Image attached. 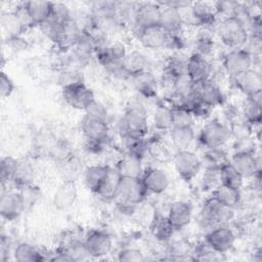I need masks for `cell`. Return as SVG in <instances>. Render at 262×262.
Returning <instances> with one entry per match:
<instances>
[{
    "instance_id": "7c38bea8",
    "label": "cell",
    "mask_w": 262,
    "mask_h": 262,
    "mask_svg": "<svg viewBox=\"0 0 262 262\" xmlns=\"http://www.w3.org/2000/svg\"><path fill=\"white\" fill-rule=\"evenodd\" d=\"M24 198L19 191L3 190L0 198V214L7 221L17 219L26 210Z\"/></svg>"
},
{
    "instance_id": "60d3db41",
    "label": "cell",
    "mask_w": 262,
    "mask_h": 262,
    "mask_svg": "<svg viewBox=\"0 0 262 262\" xmlns=\"http://www.w3.org/2000/svg\"><path fill=\"white\" fill-rule=\"evenodd\" d=\"M201 184L203 190L206 191H213L217 186H219L221 184L220 168L208 166L203 173Z\"/></svg>"
},
{
    "instance_id": "7a4b0ae2",
    "label": "cell",
    "mask_w": 262,
    "mask_h": 262,
    "mask_svg": "<svg viewBox=\"0 0 262 262\" xmlns=\"http://www.w3.org/2000/svg\"><path fill=\"white\" fill-rule=\"evenodd\" d=\"M147 123L144 107L140 103H131L119 122V130L122 137L128 135L144 137L148 129Z\"/></svg>"
},
{
    "instance_id": "681fc988",
    "label": "cell",
    "mask_w": 262,
    "mask_h": 262,
    "mask_svg": "<svg viewBox=\"0 0 262 262\" xmlns=\"http://www.w3.org/2000/svg\"><path fill=\"white\" fill-rule=\"evenodd\" d=\"M119 261H143L144 256L142 252L135 248H125L118 253Z\"/></svg>"
},
{
    "instance_id": "816d5d0a",
    "label": "cell",
    "mask_w": 262,
    "mask_h": 262,
    "mask_svg": "<svg viewBox=\"0 0 262 262\" xmlns=\"http://www.w3.org/2000/svg\"><path fill=\"white\" fill-rule=\"evenodd\" d=\"M14 83L4 72L0 75V95L2 98L10 96L14 91Z\"/></svg>"
},
{
    "instance_id": "9a60e30c",
    "label": "cell",
    "mask_w": 262,
    "mask_h": 262,
    "mask_svg": "<svg viewBox=\"0 0 262 262\" xmlns=\"http://www.w3.org/2000/svg\"><path fill=\"white\" fill-rule=\"evenodd\" d=\"M81 131L87 141L105 142L108 137L110 127L107 120L84 115L81 121Z\"/></svg>"
},
{
    "instance_id": "cb8c5ba5",
    "label": "cell",
    "mask_w": 262,
    "mask_h": 262,
    "mask_svg": "<svg viewBox=\"0 0 262 262\" xmlns=\"http://www.w3.org/2000/svg\"><path fill=\"white\" fill-rule=\"evenodd\" d=\"M161 6V5H160ZM159 25L169 34H179L184 25L179 9L171 6H161Z\"/></svg>"
},
{
    "instance_id": "2e32d148",
    "label": "cell",
    "mask_w": 262,
    "mask_h": 262,
    "mask_svg": "<svg viewBox=\"0 0 262 262\" xmlns=\"http://www.w3.org/2000/svg\"><path fill=\"white\" fill-rule=\"evenodd\" d=\"M140 179L147 193L161 194L167 190L170 184V179L167 173L156 167H149L143 170Z\"/></svg>"
},
{
    "instance_id": "f5cc1de1",
    "label": "cell",
    "mask_w": 262,
    "mask_h": 262,
    "mask_svg": "<svg viewBox=\"0 0 262 262\" xmlns=\"http://www.w3.org/2000/svg\"><path fill=\"white\" fill-rule=\"evenodd\" d=\"M8 44L13 50H25L28 47V43L19 35L8 38Z\"/></svg>"
},
{
    "instance_id": "836d02e7",
    "label": "cell",
    "mask_w": 262,
    "mask_h": 262,
    "mask_svg": "<svg viewBox=\"0 0 262 262\" xmlns=\"http://www.w3.org/2000/svg\"><path fill=\"white\" fill-rule=\"evenodd\" d=\"M13 258L18 262H40L47 260L45 254L29 243H19L13 251Z\"/></svg>"
},
{
    "instance_id": "1f68e13d",
    "label": "cell",
    "mask_w": 262,
    "mask_h": 262,
    "mask_svg": "<svg viewBox=\"0 0 262 262\" xmlns=\"http://www.w3.org/2000/svg\"><path fill=\"white\" fill-rule=\"evenodd\" d=\"M121 180H122V176L119 173V171L116 169V167L108 166L105 178L96 194L104 200H113L120 185Z\"/></svg>"
},
{
    "instance_id": "5b68a950",
    "label": "cell",
    "mask_w": 262,
    "mask_h": 262,
    "mask_svg": "<svg viewBox=\"0 0 262 262\" xmlns=\"http://www.w3.org/2000/svg\"><path fill=\"white\" fill-rule=\"evenodd\" d=\"M231 137L230 128L219 120L207 122L199 133V141L206 148L223 147Z\"/></svg>"
},
{
    "instance_id": "e0dca14e",
    "label": "cell",
    "mask_w": 262,
    "mask_h": 262,
    "mask_svg": "<svg viewBox=\"0 0 262 262\" xmlns=\"http://www.w3.org/2000/svg\"><path fill=\"white\" fill-rule=\"evenodd\" d=\"M140 43L149 49H160L168 47L170 34L167 33L160 25L150 26L140 30L137 33Z\"/></svg>"
},
{
    "instance_id": "d4e9b609",
    "label": "cell",
    "mask_w": 262,
    "mask_h": 262,
    "mask_svg": "<svg viewBox=\"0 0 262 262\" xmlns=\"http://www.w3.org/2000/svg\"><path fill=\"white\" fill-rule=\"evenodd\" d=\"M189 11L193 25L210 26L213 25L216 20L217 12L214 3L193 2L190 4Z\"/></svg>"
},
{
    "instance_id": "7dc6e473",
    "label": "cell",
    "mask_w": 262,
    "mask_h": 262,
    "mask_svg": "<svg viewBox=\"0 0 262 262\" xmlns=\"http://www.w3.org/2000/svg\"><path fill=\"white\" fill-rule=\"evenodd\" d=\"M59 83L61 84V87L74 83H79V82H84L83 81V75L78 72L77 70H64L63 72L60 73L59 75Z\"/></svg>"
},
{
    "instance_id": "d6a6232c",
    "label": "cell",
    "mask_w": 262,
    "mask_h": 262,
    "mask_svg": "<svg viewBox=\"0 0 262 262\" xmlns=\"http://www.w3.org/2000/svg\"><path fill=\"white\" fill-rule=\"evenodd\" d=\"M212 195L222 205L233 209H235L241 201V190L238 188L222 183L212 191Z\"/></svg>"
},
{
    "instance_id": "f546056e",
    "label": "cell",
    "mask_w": 262,
    "mask_h": 262,
    "mask_svg": "<svg viewBox=\"0 0 262 262\" xmlns=\"http://www.w3.org/2000/svg\"><path fill=\"white\" fill-rule=\"evenodd\" d=\"M261 106L262 98L261 91L247 96L243 106V114L246 121L252 125H259L261 123Z\"/></svg>"
},
{
    "instance_id": "f907efd6",
    "label": "cell",
    "mask_w": 262,
    "mask_h": 262,
    "mask_svg": "<svg viewBox=\"0 0 262 262\" xmlns=\"http://www.w3.org/2000/svg\"><path fill=\"white\" fill-rule=\"evenodd\" d=\"M19 192L21 193L26 207L33 205L37 199L40 196V191L37 187H35L33 184H28L23 187H20Z\"/></svg>"
},
{
    "instance_id": "603a6c76",
    "label": "cell",
    "mask_w": 262,
    "mask_h": 262,
    "mask_svg": "<svg viewBox=\"0 0 262 262\" xmlns=\"http://www.w3.org/2000/svg\"><path fill=\"white\" fill-rule=\"evenodd\" d=\"M81 31L82 30L79 27L77 20L72 16V18H70L61 26L59 34L54 43H56V45L62 50L73 48L80 38Z\"/></svg>"
},
{
    "instance_id": "ac0fdd59",
    "label": "cell",
    "mask_w": 262,
    "mask_h": 262,
    "mask_svg": "<svg viewBox=\"0 0 262 262\" xmlns=\"http://www.w3.org/2000/svg\"><path fill=\"white\" fill-rule=\"evenodd\" d=\"M231 78L233 80V84L235 85V87L246 96H250L254 93L262 91L261 74L254 69H250L242 73H238Z\"/></svg>"
},
{
    "instance_id": "7402d4cb",
    "label": "cell",
    "mask_w": 262,
    "mask_h": 262,
    "mask_svg": "<svg viewBox=\"0 0 262 262\" xmlns=\"http://www.w3.org/2000/svg\"><path fill=\"white\" fill-rule=\"evenodd\" d=\"M77 196L78 189L75 180H63L54 193L53 204L58 210H67L75 204Z\"/></svg>"
},
{
    "instance_id": "ee69618b",
    "label": "cell",
    "mask_w": 262,
    "mask_h": 262,
    "mask_svg": "<svg viewBox=\"0 0 262 262\" xmlns=\"http://www.w3.org/2000/svg\"><path fill=\"white\" fill-rule=\"evenodd\" d=\"M206 160L209 163V166L213 167H221L225 163L229 162L226 157V152L222 149V147L218 148H206Z\"/></svg>"
},
{
    "instance_id": "4fadbf2b",
    "label": "cell",
    "mask_w": 262,
    "mask_h": 262,
    "mask_svg": "<svg viewBox=\"0 0 262 262\" xmlns=\"http://www.w3.org/2000/svg\"><path fill=\"white\" fill-rule=\"evenodd\" d=\"M229 163L245 178H252L260 173V162L252 150H238L229 159Z\"/></svg>"
},
{
    "instance_id": "277c9868",
    "label": "cell",
    "mask_w": 262,
    "mask_h": 262,
    "mask_svg": "<svg viewBox=\"0 0 262 262\" xmlns=\"http://www.w3.org/2000/svg\"><path fill=\"white\" fill-rule=\"evenodd\" d=\"M217 32L221 42L230 49L242 48L249 38L248 31L235 16L222 18Z\"/></svg>"
},
{
    "instance_id": "52a82bcc",
    "label": "cell",
    "mask_w": 262,
    "mask_h": 262,
    "mask_svg": "<svg viewBox=\"0 0 262 262\" xmlns=\"http://www.w3.org/2000/svg\"><path fill=\"white\" fill-rule=\"evenodd\" d=\"M174 168L180 178L185 181L192 180L201 171L202 161L192 150H178L174 157Z\"/></svg>"
},
{
    "instance_id": "6da1fadb",
    "label": "cell",
    "mask_w": 262,
    "mask_h": 262,
    "mask_svg": "<svg viewBox=\"0 0 262 262\" xmlns=\"http://www.w3.org/2000/svg\"><path fill=\"white\" fill-rule=\"evenodd\" d=\"M147 194L140 178L122 177L113 201L123 213H131Z\"/></svg>"
},
{
    "instance_id": "d6986e66",
    "label": "cell",
    "mask_w": 262,
    "mask_h": 262,
    "mask_svg": "<svg viewBox=\"0 0 262 262\" xmlns=\"http://www.w3.org/2000/svg\"><path fill=\"white\" fill-rule=\"evenodd\" d=\"M134 89L142 96L151 98L156 96L158 90V82L150 70L140 71L131 75L130 79Z\"/></svg>"
},
{
    "instance_id": "e575fe53",
    "label": "cell",
    "mask_w": 262,
    "mask_h": 262,
    "mask_svg": "<svg viewBox=\"0 0 262 262\" xmlns=\"http://www.w3.org/2000/svg\"><path fill=\"white\" fill-rule=\"evenodd\" d=\"M152 125L159 131H170L173 127L171 106L160 103L155 108L152 115Z\"/></svg>"
},
{
    "instance_id": "b9f144b4",
    "label": "cell",
    "mask_w": 262,
    "mask_h": 262,
    "mask_svg": "<svg viewBox=\"0 0 262 262\" xmlns=\"http://www.w3.org/2000/svg\"><path fill=\"white\" fill-rule=\"evenodd\" d=\"M171 106L172 121L174 126H192L193 117L191 113L184 106L173 104Z\"/></svg>"
},
{
    "instance_id": "8992f818",
    "label": "cell",
    "mask_w": 262,
    "mask_h": 262,
    "mask_svg": "<svg viewBox=\"0 0 262 262\" xmlns=\"http://www.w3.org/2000/svg\"><path fill=\"white\" fill-rule=\"evenodd\" d=\"M61 96L67 104L80 111H85L95 99L93 91L84 82L61 87Z\"/></svg>"
},
{
    "instance_id": "74e56055",
    "label": "cell",
    "mask_w": 262,
    "mask_h": 262,
    "mask_svg": "<svg viewBox=\"0 0 262 262\" xmlns=\"http://www.w3.org/2000/svg\"><path fill=\"white\" fill-rule=\"evenodd\" d=\"M220 175L222 184H226L231 187L241 189L244 182V178L229 162L225 163L220 167Z\"/></svg>"
},
{
    "instance_id": "3957f363",
    "label": "cell",
    "mask_w": 262,
    "mask_h": 262,
    "mask_svg": "<svg viewBox=\"0 0 262 262\" xmlns=\"http://www.w3.org/2000/svg\"><path fill=\"white\" fill-rule=\"evenodd\" d=\"M234 216V209L219 203L213 195L206 200L200 212V225L207 231L218 225H224Z\"/></svg>"
},
{
    "instance_id": "f35d334b",
    "label": "cell",
    "mask_w": 262,
    "mask_h": 262,
    "mask_svg": "<svg viewBox=\"0 0 262 262\" xmlns=\"http://www.w3.org/2000/svg\"><path fill=\"white\" fill-rule=\"evenodd\" d=\"M59 248L68 254L72 261H83L90 258L84 242L72 239Z\"/></svg>"
},
{
    "instance_id": "d590c367",
    "label": "cell",
    "mask_w": 262,
    "mask_h": 262,
    "mask_svg": "<svg viewBox=\"0 0 262 262\" xmlns=\"http://www.w3.org/2000/svg\"><path fill=\"white\" fill-rule=\"evenodd\" d=\"M33 178H34V169L32 165L27 161L18 160L12 182L20 188L25 185L32 184Z\"/></svg>"
},
{
    "instance_id": "8fae6325",
    "label": "cell",
    "mask_w": 262,
    "mask_h": 262,
    "mask_svg": "<svg viewBox=\"0 0 262 262\" xmlns=\"http://www.w3.org/2000/svg\"><path fill=\"white\" fill-rule=\"evenodd\" d=\"M162 7L159 3L143 2L134 7L132 19L137 33L147 27L159 25Z\"/></svg>"
},
{
    "instance_id": "5bb4252c",
    "label": "cell",
    "mask_w": 262,
    "mask_h": 262,
    "mask_svg": "<svg viewBox=\"0 0 262 262\" xmlns=\"http://www.w3.org/2000/svg\"><path fill=\"white\" fill-rule=\"evenodd\" d=\"M213 67L207 57L193 52L187 57L186 75L195 84L203 83L211 79Z\"/></svg>"
},
{
    "instance_id": "f1b7e54d",
    "label": "cell",
    "mask_w": 262,
    "mask_h": 262,
    "mask_svg": "<svg viewBox=\"0 0 262 262\" xmlns=\"http://www.w3.org/2000/svg\"><path fill=\"white\" fill-rule=\"evenodd\" d=\"M108 166L92 165L86 168L84 172V182L86 187L93 193H97L107 173Z\"/></svg>"
},
{
    "instance_id": "9c48e42d",
    "label": "cell",
    "mask_w": 262,
    "mask_h": 262,
    "mask_svg": "<svg viewBox=\"0 0 262 262\" xmlns=\"http://www.w3.org/2000/svg\"><path fill=\"white\" fill-rule=\"evenodd\" d=\"M222 64L225 72L230 77H233L238 73L252 69L253 56L252 53L244 47L230 49L223 56Z\"/></svg>"
},
{
    "instance_id": "bcb514c9",
    "label": "cell",
    "mask_w": 262,
    "mask_h": 262,
    "mask_svg": "<svg viewBox=\"0 0 262 262\" xmlns=\"http://www.w3.org/2000/svg\"><path fill=\"white\" fill-rule=\"evenodd\" d=\"M213 47H214L213 40L208 35H202L195 41V53L201 54L205 57H207V55L211 53V51L213 50Z\"/></svg>"
},
{
    "instance_id": "f6af8a7d",
    "label": "cell",
    "mask_w": 262,
    "mask_h": 262,
    "mask_svg": "<svg viewBox=\"0 0 262 262\" xmlns=\"http://www.w3.org/2000/svg\"><path fill=\"white\" fill-rule=\"evenodd\" d=\"M193 259L194 260H200V261H215L221 259V254L213 251L206 243H203L199 245L193 254Z\"/></svg>"
},
{
    "instance_id": "44dd1931",
    "label": "cell",
    "mask_w": 262,
    "mask_h": 262,
    "mask_svg": "<svg viewBox=\"0 0 262 262\" xmlns=\"http://www.w3.org/2000/svg\"><path fill=\"white\" fill-rule=\"evenodd\" d=\"M196 91L199 99L212 108L221 105L224 101V95L221 88L212 79L196 84Z\"/></svg>"
},
{
    "instance_id": "ffe728a7",
    "label": "cell",
    "mask_w": 262,
    "mask_h": 262,
    "mask_svg": "<svg viewBox=\"0 0 262 262\" xmlns=\"http://www.w3.org/2000/svg\"><path fill=\"white\" fill-rule=\"evenodd\" d=\"M167 217L175 230L183 229L191 221L192 208L189 203L176 201L170 205Z\"/></svg>"
},
{
    "instance_id": "ba28073f",
    "label": "cell",
    "mask_w": 262,
    "mask_h": 262,
    "mask_svg": "<svg viewBox=\"0 0 262 262\" xmlns=\"http://www.w3.org/2000/svg\"><path fill=\"white\" fill-rule=\"evenodd\" d=\"M235 234L226 224L218 225L207 231L205 243L215 252L223 255L230 251L235 243Z\"/></svg>"
},
{
    "instance_id": "83f0119b",
    "label": "cell",
    "mask_w": 262,
    "mask_h": 262,
    "mask_svg": "<svg viewBox=\"0 0 262 262\" xmlns=\"http://www.w3.org/2000/svg\"><path fill=\"white\" fill-rule=\"evenodd\" d=\"M150 233L160 242H168L175 232V228L169 221L167 216L160 213L155 214L149 225Z\"/></svg>"
},
{
    "instance_id": "484cf974",
    "label": "cell",
    "mask_w": 262,
    "mask_h": 262,
    "mask_svg": "<svg viewBox=\"0 0 262 262\" xmlns=\"http://www.w3.org/2000/svg\"><path fill=\"white\" fill-rule=\"evenodd\" d=\"M115 167L122 177L140 178L143 172L142 159L131 152H126Z\"/></svg>"
},
{
    "instance_id": "ab89813d",
    "label": "cell",
    "mask_w": 262,
    "mask_h": 262,
    "mask_svg": "<svg viewBox=\"0 0 262 262\" xmlns=\"http://www.w3.org/2000/svg\"><path fill=\"white\" fill-rule=\"evenodd\" d=\"M124 64L131 73V75L140 71L149 70L146 56L138 51H132L131 53H128L124 59Z\"/></svg>"
},
{
    "instance_id": "c3c4849f",
    "label": "cell",
    "mask_w": 262,
    "mask_h": 262,
    "mask_svg": "<svg viewBox=\"0 0 262 262\" xmlns=\"http://www.w3.org/2000/svg\"><path fill=\"white\" fill-rule=\"evenodd\" d=\"M84 112H85V115L95 117V118H99V119H102V120H107V110L105 108V106L101 102L97 101L96 99H94L87 106V108Z\"/></svg>"
},
{
    "instance_id": "8d00e7d4",
    "label": "cell",
    "mask_w": 262,
    "mask_h": 262,
    "mask_svg": "<svg viewBox=\"0 0 262 262\" xmlns=\"http://www.w3.org/2000/svg\"><path fill=\"white\" fill-rule=\"evenodd\" d=\"M187 57L184 58L181 55L175 54L171 56L166 63V75L169 79L175 80L179 77L186 75Z\"/></svg>"
},
{
    "instance_id": "7bdbcfd3",
    "label": "cell",
    "mask_w": 262,
    "mask_h": 262,
    "mask_svg": "<svg viewBox=\"0 0 262 262\" xmlns=\"http://www.w3.org/2000/svg\"><path fill=\"white\" fill-rule=\"evenodd\" d=\"M18 160L11 157H4L0 162V178L1 183L4 185L7 182H12Z\"/></svg>"
},
{
    "instance_id": "4316f807",
    "label": "cell",
    "mask_w": 262,
    "mask_h": 262,
    "mask_svg": "<svg viewBox=\"0 0 262 262\" xmlns=\"http://www.w3.org/2000/svg\"><path fill=\"white\" fill-rule=\"evenodd\" d=\"M26 10L33 25L41 26L51 15L53 2L48 1H29L24 3Z\"/></svg>"
},
{
    "instance_id": "4dcf8cb0",
    "label": "cell",
    "mask_w": 262,
    "mask_h": 262,
    "mask_svg": "<svg viewBox=\"0 0 262 262\" xmlns=\"http://www.w3.org/2000/svg\"><path fill=\"white\" fill-rule=\"evenodd\" d=\"M169 132L171 140L178 150L188 149L195 139V133L192 126H174Z\"/></svg>"
},
{
    "instance_id": "30bf717a",
    "label": "cell",
    "mask_w": 262,
    "mask_h": 262,
    "mask_svg": "<svg viewBox=\"0 0 262 262\" xmlns=\"http://www.w3.org/2000/svg\"><path fill=\"white\" fill-rule=\"evenodd\" d=\"M84 244L90 258H102L108 255L113 249L112 236L107 232L98 229L89 231Z\"/></svg>"
}]
</instances>
